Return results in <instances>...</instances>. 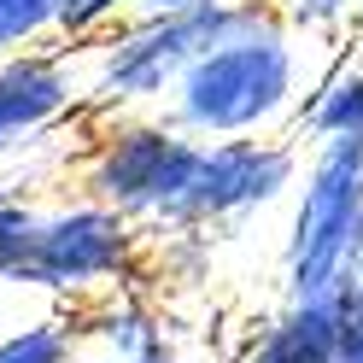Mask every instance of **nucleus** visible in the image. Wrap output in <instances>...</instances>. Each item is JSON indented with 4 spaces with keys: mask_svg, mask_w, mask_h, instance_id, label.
I'll use <instances>...</instances> for the list:
<instances>
[{
    "mask_svg": "<svg viewBox=\"0 0 363 363\" xmlns=\"http://www.w3.org/2000/svg\"><path fill=\"white\" fill-rule=\"evenodd\" d=\"M305 71L299 41L276 12L246 18L235 35L182 65V77L164 94V123L188 141H252V135H281L299 118Z\"/></svg>",
    "mask_w": 363,
    "mask_h": 363,
    "instance_id": "f257e3e1",
    "label": "nucleus"
},
{
    "mask_svg": "<svg viewBox=\"0 0 363 363\" xmlns=\"http://www.w3.org/2000/svg\"><path fill=\"white\" fill-rule=\"evenodd\" d=\"M258 12L264 0H223V6H199V12H147L135 24H118L94 41V71L77 77L82 106L94 118H141L147 106H164L182 65L217 48L223 35H235Z\"/></svg>",
    "mask_w": 363,
    "mask_h": 363,
    "instance_id": "f03ea898",
    "label": "nucleus"
},
{
    "mask_svg": "<svg viewBox=\"0 0 363 363\" xmlns=\"http://www.w3.org/2000/svg\"><path fill=\"white\" fill-rule=\"evenodd\" d=\"M147 235L135 229L129 217L94 206V199H65V206H48L35 217V235L18 258L12 281L18 287H35V293H53L71 311L106 299V293H123V287H141L147 281Z\"/></svg>",
    "mask_w": 363,
    "mask_h": 363,
    "instance_id": "7ed1b4c3",
    "label": "nucleus"
},
{
    "mask_svg": "<svg viewBox=\"0 0 363 363\" xmlns=\"http://www.w3.org/2000/svg\"><path fill=\"white\" fill-rule=\"evenodd\" d=\"M363 246V141H323L299 170V206L281 246L287 305L328 299L357 281Z\"/></svg>",
    "mask_w": 363,
    "mask_h": 363,
    "instance_id": "20e7f679",
    "label": "nucleus"
},
{
    "mask_svg": "<svg viewBox=\"0 0 363 363\" xmlns=\"http://www.w3.org/2000/svg\"><path fill=\"white\" fill-rule=\"evenodd\" d=\"M199 141H188L164 118H94L88 152L77 164L82 199L129 217L135 229H170L182 217V194L194 182Z\"/></svg>",
    "mask_w": 363,
    "mask_h": 363,
    "instance_id": "39448f33",
    "label": "nucleus"
},
{
    "mask_svg": "<svg viewBox=\"0 0 363 363\" xmlns=\"http://www.w3.org/2000/svg\"><path fill=\"white\" fill-rule=\"evenodd\" d=\"M305 158L281 135H252V141H199L194 182L182 194V229H211V223H240L264 206H276L287 188H299Z\"/></svg>",
    "mask_w": 363,
    "mask_h": 363,
    "instance_id": "423d86ee",
    "label": "nucleus"
},
{
    "mask_svg": "<svg viewBox=\"0 0 363 363\" xmlns=\"http://www.w3.org/2000/svg\"><path fill=\"white\" fill-rule=\"evenodd\" d=\"M77 106H82V82L65 53H53V48L0 53V147L53 129Z\"/></svg>",
    "mask_w": 363,
    "mask_h": 363,
    "instance_id": "0eeeda50",
    "label": "nucleus"
},
{
    "mask_svg": "<svg viewBox=\"0 0 363 363\" xmlns=\"http://www.w3.org/2000/svg\"><path fill=\"white\" fill-rule=\"evenodd\" d=\"M346 293H328V299H299L281 305L269 323L240 346L235 363H340V323H346Z\"/></svg>",
    "mask_w": 363,
    "mask_h": 363,
    "instance_id": "6e6552de",
    "label": "nucleus"
},
{
    "mask_svg": "<svg viewBox=\"0 0 363 363\" xmlns=\"http://www.w3.org/2000/svg\"><path fill=\"white\" fill-rule=\"evenodd\" d=\"M71 323H77V346L100 352V357H158V352H170V316L141 287L106 293V299L71 311Z\"/></svg>",
    "mask_w": 363,
    "mask_h": 363,
    "instance_id": "1a4fd4ad",
    "label": "nucleus"
},
{
    "mask_svg": "<svg viewBox=\"0 0 363 363\" xmlns=\"http://www.w3.org/2000/svg\"><path fill=\"white\" fill-rule=\"evenodd\" d=\"M293 129H299L311 147H323V141H363V59H340L323 82H311Z\"/></svg>",
    "mask_w": 363,
    "mask_h": 363,
    "instance_id": "9d476101",
    "label": "nucleus"
},
{
    "mask_svg": "<svg viewBox=\"0 0 363 363\" xmlns=\"http://www.w3.org/2000/svg\"><path fill=\"white\" fill-rule=\"evenodd\" d=\"M0 363H82L71 311H53V316H35V323L12 328L0 340Z\"/></svg>",
    "mask_w": 363,
    "mask_h": 363,
    "instance_id": "9b49d317",
    "label": "nucleus"
},
{
    "mask_svg": "<svg viewBox=\"0 0 363 363\" xmlns=\"http://www.w3.org/2000/svg\"><path fill=\"white\" fill-rule=\"evenodd\" d=\"M123 12H129V0H65V12H59V24L53 35H71V41H100L123 24Z\"/></svg>",
    "mask_w": 363,
    "mask_h": 363,
    "instance_id": "f8f14e48",
    "label": "nucleus"
},
{
    "mask_svg": "<svg viewBox=\"0 0 363 363\" xmlns=\"http://www.w3.org/2000/svg\"><path fill=\"white\" fill-rule=\"evenodd\" d=\"M35 206H24L12 188H0V281H12V269H18V258H24V246H30V235H35Z\"/></svg>",
    "mask_w": 363,
    "mask_h": 363,
    "instance_id": "ddd939ff",
    "label": "nucleus"
},
{
    "mask_svg": "<svg viewBox=\"0 0 363 363\" xmlns=\"http://www.w3.org/2000/svg\"><path fill=\"white\" fill-rule=\"evenodd\" d=\"M264 6L299 35V30H340V24H352L357 0H264Z\"/></svg>",
    "mask_w": 363,
    "mask_h": 363,
    "instance_id": "4468645a",
    "label": "nucleus"
},
{
    "mask_svg": "<svg viewBox=\"0 0 363 363\" xmlns=\"http://www.w3.org/2000/svg\"><path fill=\"white\" fill-rule=\"evenodd\" d=\"M340 363H363V276L352 281L346 323H340Z\"/></svg>",
    "mask_w": 363,
    "mask_h": 363,
    "instance_id": "2eb2a0df",
    "label": "nucleus"
},
{
    "mask_svg": "<svg viewBox=\"0 0 363 363\" xmlns=\"http://www.w3.org/2000/svg\"><path fill=\"white\" fill-rule=\"evenodd\" d=\"M199 6H223V0H147V12H199Z\"/></svg>",
    "mask_w": 363,
    "mask_h": 363,
    "instance_id": "dca6fc26",
    "label": "nucleus"
},
{
    "mask_svg": "<svg viewBox=\"0 0 363 363\" xmlns=\"http://www.w3.org/2000/svg\"><path fill=\"white\" fill-rule=\"evenodd\" d=\"M94 363H194V357H182L170 346V352H158V357H94Z\"/></svg>",
    "mask_w": 363,
    "mask_h": 363,
    "instance_id": "f3484780",
    "label": "nucleus"
},
{
    "mask_svg": "<svg viewBox=\"0 0 363 363\" xmlns=\"http://www.w3.org/2000/svg\"><path fill=\"white\" fill-rule=\"evenodd\" d=\"M352 30H357V41H363V0H357V12H352Z\"/></svg>",
    "mask_w": 363,
    "mask_h": 363,
    "instance_id": "a211bd4d",
    "label": "nucleus"
},
{
    "mask_svg": "<svg viewBox=\"0 0 363 363\" xmlns=\"http://www.w3.org/2000/svg\"><path fill=\"white\" fill-rule=\"evenodd\" d=\"M357 276H363V246H357Z\"/></svg>",
    "mask_w": 363,
    "mask_h": 363,
    "instance_id": "6ab92c4d",
    "label": "nucleus"
},
{
    "mask_svg": "<svg viewBox=\"0 0 363 363\" xmlns=\"http://www.w3.org/2000/svg\"><path fill=\"white\" fill-rule=\"evenodd\" d=\"M0 152H6V147H0Z\"/></svg>",
    "mask_w": 363,
    "mask_h": 363,
    "instance_id": "aec40b11",
    "label": "nucleus"
}]
</instances>
